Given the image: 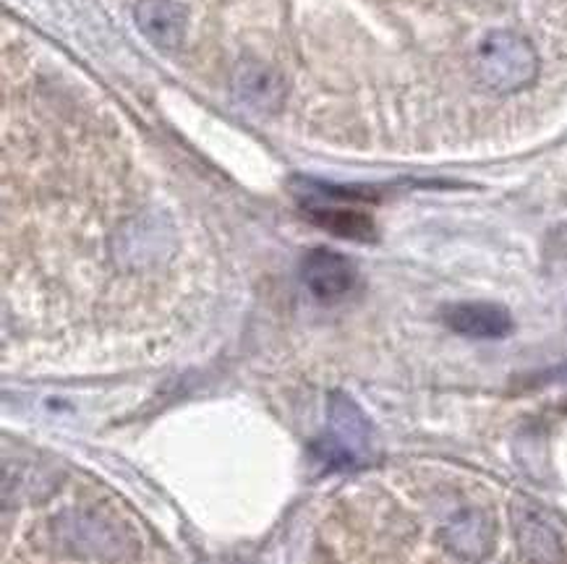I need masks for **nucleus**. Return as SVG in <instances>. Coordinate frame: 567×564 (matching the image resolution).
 Here are the masks:
<instances>
[{
  "label": "nucleus",
  "instance_id": "obj_1",
  "mask_svg": "<svg viewBox=\"0 0 567 564\" xmlns=\"http://www.w3.org/2000/svg\"><path fill=\"white\" fill-rule=\"evenodd\" d=\"M476 71L484 86L497 94L528 90L539 76V55L526 38L513 32H494L478 45Z\"/></svg>",
  "mask_w": 567,
  "mask_h": 564
},
{
  "label": "nucleus",
  "instance_id": "obj_2",
  "mask_svg": "<svg viewBox=\"0 0 567 564\" xmlns=\"http://www.w3.org/2000/svg\"><path fill=\"white\" fill-rule=\"evenodd\" d=\"M330 434L332 437L322 442V458L332 466H353L369 455V439H372V426L363 410L351 397L343 393H332L330 397Z\"/></svg>",
  "mask_w": 567,
  "mask_h": 564
},
{
  "label": "nucleus",
  "instance_id": "obj_3",
  "mask_svg": "<svg viewBox=\"0 0 567 564\" xmlns=\"http://www.w3.org/2000/svg\"><path fill=\"white\" fill-rule=\"evenodd\" d=\"M303 285L319 301H336L346 295L355 282V267L348 257L332 249L309 251L301 264Z\"/></svg>",
  "mask_w": 567,
  "mask_h": 564
},
{
  "label": "nucleus",
  "instance_id": "obj_4",
  "mask_svg": "<svg viewBox=\"0 0 567 564\" xmlns=\"http://www.w3.org/2000/svg\"><path fill=\"white\" fill-rule=\"evenodd\" d=\"M442 322L457 335L474 340H499L513 332L511 311L499 306V303L486 301L453 303V306L442 311Z\"/></svg>",
  "mask_w": 567,
  "mask_h": 564
},
{
  "label": "nucleus",
  "instance_id": "obj_5",
  "mask_svg": "<svg viewBox=\"0 0 567 564\" xmlns=\"http://www.w3.org/2000/svg\"><path fill=\"white\" fill-rule=\"evenodd\" d=\"M134 19L144 38L159 50H176L186 38L188 11L178 0H136Z\"/></svg>",
  "mask_w": 567,
  "mask_h": 564
},
{
  "label": "nucleus",
  "instance_id": "obj_6",
  "mask_svg": "<svg viewBox=\"0 0 567 564\" xmlns=\"http://www.w3.org/2000/svg\"><path fill=\"white\" fill-rule=\"evenodd\" d=\"M233 94H236L238 103L251 107V111L275 113L286 100V82L270 66L241 63L233 74Z\"/></svg>",
  "mask_w": 567,
  "mask_h": 564
},
{
  "label": "nucleus",
  "instance_id": "obj_7",
  "mask_svg": "<svg viewBox=\"0 0 567 564\" xmlns=\"http://www.w3.org/2000/svg\"><path fill=\"white\" fill-rule=\"evenodd\" d=\"M515 533H518L520 552L534 564H559L563 549L559 539L547 520L530 508H520L515 512Z\"/></svg>",
  "mask_w": 567,
  "mask_h": 564
},
{
  "label": "nucleus",
  "instance_id": "obj_8",
  "mask_svg": "<svg viewBox=\"0 0 567 564\" xmlns=\"http://www.w3.org/2000/svg\"><path fill=\"white\" fill-rule=\"evenodd\" d=\"M442 539H445V544L453 549L457 556H465V560H482V556L489 554L494 531L489 518L476 510H465L457 518L450 520V525H445V531H442Z\"/></svg>",
  "mask_w": 567,
  "mask_h": 564
},
{
  "label": "nucleus",
  "instance_id": "obj_9",
  "mask_svg": "<svg viewBox=\"0 0 567 564\" xmlns=\"http://www.w3.org/2000/svg\"><path fill=\"white\" fill-rule=\"evenodd\" d=\"M309 215L319 228L330 230L340 238H351V241H372L374 238L372 217L353 207H336L319 201V205L309 207Z\"/></svg>",
  "mask_w": 567,
  "mask_h": 564
}]
</instances>
